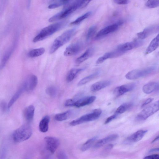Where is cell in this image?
Here are the masks:
<instances>
[{"instance_id":"obj_1","label":"cell","mask_w":159,"mask_h":159,"mask_svg":"<svg viewBox=\"0 0 159 159\" xmlns=\"http://www.w3.org/2000/svg\"><path fill=\"white\" fill-rule=\"evenodd\" d=\"M91 2V1H75L66 6L62 11L50 18L48 21L55 22L67 17L77 10L85 7Z\"/></svg>"},{"instance_id":"obj_2","label":"cell","mask_w":159,"mask_h":159,"mask_svg":"<svg viewBox=\"0 0 159 159\" xmlns=\"http://www.w3.org/2000/svg\"><path fill=\"white\" fill-rule=\"evenodd\" d=\"M66 23V21H62L50 25L43 29L33 39L36 43L45 39L62 28Z\"/></svg>"},{"instance_id":"obj_3","label":"cell","mask_w":159,"mask_h":159,"mask_svg":"<svg viewBox=\"0 0 159 159\" xmlns=\"http://www.w3.org/2000/svg\"><path fill=\"white\" fill-rule=\"evenodd\" d=\"M76 30L73 29L68 30L57 37L50 48V54H53L60 48L69 42L75 34Z\"/></svg>"},{"instance_id":"obj_4","label":"cell","mask_w":159,"mask_h":159,"mask_svg":"<svg viewBox=\"0 0 159 159\" xmlns=\"http://www.w3.org/2000/svg\"><path fill=\"white\" fill-rule=\"evenodd\" d=\"M32 134V130L28 124L23 125L14 131L13 134V138L16 142H20L27 140Z\"/></svg>"},{"instance_id":"obj_5","label":"cell","mask_w":159,"mask_h":159,"mask_svg":"<svg viewBox=\"0 0 159 159\" xmlns=\"http://www.w3.org/2000/svg\"><path fill=\"white\" fill-rule=\"evenodd\" d=\"M156 67L153 66L143 69L134 70L127 73L125 76L129 80H134L152 74L156 70Z\"/></svg>"},{"instance_id":"obj_6","label":"cell","mask_w":159,"mask_h":159,"mask_svg":"<svg viewBox=\"0 0 159 159\" xmlns=\"http://www.w3.org/2000/svg\"><path fill=\"white\" fill-rule=\"evenodd\" d=\"M102 112L101 109H96L92 113L83 115L80 118L72 121L70 123V125L72 126H75L85 122L96 120L100 117Z\"/></svg>"},{"instance_id":"obj_7","label":"cell","mask_w":159,"mask_h":159,"mask_svg":"<svg viewBox=\"0 0 159 159\" xmlns=\"http://www.w3.org/2000/svg\"><path fill=\"white\" fill-rule=\"evenodd\" d=\"M159 110V101H157L148 106L137 116L138 120L144 121L157 112Z\"/></svg>"},{"instance_id":"obj_8","label":"cell","mask_w":159,"mask_h":159,"mask_svg":"<svg viewBox=\"0 0 159 159\" xmlns=\"http://www.w3.org/2000/svg\"><path fill=\"white\" fill-rule=\"evenodd\" d=\"M122 21H120L115 23L109 25L102 29L96 34L95 39L98 40L117 31L123 24Z\"/></svg>"},{"instance_id":"obj_9","label":"cell","mask_w":159,"mask_h":159,"mask_svg":"<svg viewBox=\"0 0 159 159\" xmlns=\"http://www.w3.org/2000/svg\"><path fill=\"white\" fill-rule=\"evenodd\" d=\"M47 149L51 153H54L60 145V141L57 138L47 137L45 138Z\"/></svg>"},{"instance_id":"obj_10","label":"cell","mask_w":159,"mask_h":159,"mask_svg":"<svg viewBox=\"0 0 159 159\" xmlns=\"http://www.w3.org/2000/svg\"><path fill=\"white\" fill-rule=\"evenodd\" d=\"M143 44V42L142 41H136L120 45L116 49L124 54L126 52L140 47Z\"/></svg>"},{"instance_id":"obj_11","label":"cell","mask_w":159,"mask_h":159,"mask_svg":"<svg viewBox=\"0 0 159 159\" xmlns=\"http://www.w3.org/2000/svg\"><path fill=\"white\" fill-rule=\"evenodd\" d=\"M38 83L37 77L35 75H32L26 78L23 85L25 91H33L36 88Z\"/></svg>"},{"instance_id":"obj_12","label":"cell","mask_w":159,"mask_h":159,"mask_svg":"<svg viewBox=\"0 0 159 159\" xmlns=\"http://www.w3.org/2000/svg\"><path fill=\"white\" fill-rule=\"evenodd\" d=\"M147 132L146 130H140L127 138L124 141L126 144H130L138 142L141 140Z\"/></svg>"},{"instance_id":"obj_13","label":"cell","mask_w":159,"mask_h":159,"mask_svg":"<svg viewBox=\"0 0 159 159\" xmlns=\"http://www.w3.org/2000/svg\"><path fill=\"white\" fill-rule=\"evenodd\" d=\"M83 47L82 43L79 42L72 44L65 49L64 55L66 56H70L76 55L81 50Z\"/></svg>"},{"instance_id":"obj_14","label":"cell","mask_w":159,"mask_h":159,"mask_svg":"<svg viewBox=\"0 0 159 159\" xmlns=\"http://www.w3.org/2000/svg\"><path fill=\"white\" fill-rule=\"evenodd\" d=\"M135 87L136 84L134 83L124 85L116 87L114 91V93L115 96L118 97L133 90Z\"/></svg>"},{"instance_id":"obj_15","label":"cell","mask_w":159,"mask_h":159,"mask_svg":"<svg viewBox=\"0 0 159 159\" xmlns=\"http://www.w3.org/2000/svg\"><path fill=\"white\" fill-rule=\"evenodd\" d=\"M95 96L86 97L75 100L73 107L80 108L90 104L93 103L96 99Z\"/></svg>"},{"instance_id":"obj_16","label":"cell","mask_w":159,"mask_h":159,"mask_svg":"<svg viewBox=\"0 0 159 159\" xmlns=\"http://www.w3.org/2000/svg\"><path fill=\"white\" fill-rule=\"evenodd\" d=\"M158 25H152L145 29L143 31L138 33L137 36L141 40L145 39L150 35L158 30Z\"/></svg>"},{"instance_id":"obj_17","label":"cell","mask_w":159,"mask_h":159,"mask_svg":"<svg viewBox=\"0 0 159 159\" xmlns=\"http://www.w3.org/2000/svg\"><path fill=\"white\" fill-rule=\"evenodd\" d=\"M118 137V135L117 134L109 135L98 141L95 145L94 147L95 148H100L106 144L114 141L117 139Z\"/></svg>"},{"instance_id":"obj_18","label":"cell","mask_w":159,"mask_h":159,"mask_svg":"<svg viewBox=\"0 0 159 159\" xmlns=\"http://www.w3.org/2000/svg\"><path fill=\"white\" fill-rule=\"evenodd\" d=\"M16 45V44L15 43L5 52L0 64V69H3L7 64L14 50Z\"/></svg>"},{"instance_id":"obj_19","label":"cell","mask_w":159,"mask_h":159,"mask_svg":"<svg viewBox=\"0 0 159 159\" xmlns=\"http://www.w3.org/2000/svg\"><path fill=\"white\" fill-rule=\"evenodd\" d=\"M94 52V49L93 48H88L82 56L76 60V64L79 65L83 63L91 57L93 54Z\"/></svg>"},{"instance_id":"obj_20","label":"cell","mask_w":159,"mask_h":159,"mask_svg":"<svg viewBox=\"0 0 159 159\" xmlns=\"http://www.w3.org/2000/svg\"><path fill=\"white\" fill-rule=\"evenodd\" d=\"M35 111V108L32 105L29 106L24 110L23 115L25 120L29 122H31L33 119Z\"/></svg>"},{"instance_id":"obj_21","label":"cell","mask_w":159,"mask_h":159,"mask_svg":"<svg viewBox=\"0 0 159 159\" xmlns=\"http://www.w3.org/2000/svg\"><path fill=\"white\" fill-rule=\"evenodd\" d=\"M111 82L109 81H105L97 82L92 85L91 87V90L93 92L99 91L109 86Z\"/></svg>"},{"instance_id":"obj_22","label":"cell","mask_w":159,"mask_h":159,"mask_svg":"<svg viewBox=\"0 0 159 159\" xmlns=\"http://www.w3.org/2000/svg\"><path fill=\"white\" fill-rule=\"evenodd\" d=\"M159 45V36L158 34L150 43L145 51V54L148 55L155 51Z\"/></svg>"},{"instance_id":"obj_23","label":"cell","mask_w":159,"mask_h":159,"mask_svg":"<svg viewBox=\"0 0 159 159\" xmlns=\"http://www.w3.org/2000/svg\"><path fill=\"white\" fill-rule=\"evenodd\" d=\"M158 83L156 82H152L145 85L143 87V92L145 94H150L158 89Z\"/></svg>"},{"instance_id":"obj_24","label":"cell","mask_w":159,"mask_h":159,"mask_svg":"<svg viewBox=\"0 0 159 159\" xmlns=\"http://www.w3.org/2000/svg\"><path fill=\"white\" fill-rule=\"evenodd\" d=\"M50 119V117L48 115L45 116L42 119L39 125V129L40 131L43 133H45L48 131Z\"/></svg>"},{"instance_id":"obj_25","label":"cell","mask_w":159,"mask_h":159,"mask_svg":"<svg viewBox=\"0 0 159 159\" xmlns=\"http://www.w3.org/2000/svg\"><path fill=\"white\" fill-rule=\"evenodd\" d=\"M25 89L24 86L22 85L18 91L16 92L9 102L8 105L9 109L17 101L22 93L25 91Z\"/></svg>"},{"instance_id":"obj_26","label":"cell","mask_w":159,"mask_h":159,"mask_svg":"<svg viewBox=\"0 0 159 159\" xmlns=\"http://www.w3.org/2000/svg\"><path fill=\"white\" fill-rule=\"evenodd\" d=\"M82 68H72L71 69L67 74L66 80L68 82L72 81L77 75L83 70Z\"/></svg>"},{"instance_id":"obj_27","label":"cell","mask_w":159,"mask_h":159,"mask_svg":"<svg viewBox=\"0 0 159 159\" xmlns=\"http://www.w3.org/2000/svg\"><path fill=\"white\" fill-rule=\"evenodd\" d=\"M45 52V49L43 48L34 49L29 52L28 56L31 58L37 57L42 55Z\"/></svg>"},{"instance_id":"obj_28","label":"cell","mask_w":159,"mask_h":159,"mask_svg":"<svg viewBox=\"0 0 159 159\" xmlns=\"http://www.w3.org/2000/svg\"><path fill=\"white\" fill-rule=\"evenodd\" d=\"M99 74V73L97 72L83 78L78 83V86H82L88 83L98 76Z\"/></svg>"},{"instance_id":"obj_29","label":"cell","mask_w":159,"mask_h":159,"mask_svg":"<svg viewBox=\"0 0 159 159\" xmlns=\"http://www.w3.org/2000/svg\"><path fill=\"white\" fill-rule=\"evenodd\" d=\"M114 58V54L113 51L108 52L99 57L96 61V64L97 65L99 64L103 63L106 60Z\"/></svg>"},{"instance_id":"obj_30","label":"cell","mask_w":159,"mask_h":159,"mask_svg":"<svg viewBox=\"0 0 159 159\" xmlns=\"http://www.w3.org/2000/svg\"><path fill=\"white\" fill-rule=\"evenodd\" d=\"M131 103H126L122 104L117 109L116 111L117 114H121L125 112L131 107Z\"/></svg>"},{"instance_id":"obj_31","label":"cell","mask_w":159,"mask_h":159,"mask_svg":"<svg viewBox=\"0 0 159 159\" xmlns=\"http://www.w3.org/2000/svg\"><path fill=\"white\" fill-rule=\"evenodd\" d=\"M71 112L70 111L57 114L55 116V119L58 121H63L66 120L70 116Z\"/></svg>"},{"instance_id":"obj_32","label":"cell","mask_w":159,"mask_h":159,"mask_svg":"<svg viewBox=\"0 0 159 159\" xmlns=\"http://www.w3.org/2000/svg\"><path fill=\"white\" fill-rule=\"evenodd\" d=\"M97 139V137H94L88 140L82 146L81 149L82 151L84 152L89 149Z\"/></svg>"},{"instance_id":"obj_33","label":"cell","mask_w":159,"mask_h":159,"mask_svg":"<svg viewBox=\"0 0 159 159\" xmlns=\"http://www.w3.org/2000/svg\"><path fill=\"white\" fill-rule=\"evenodd\" d=\"M92 14L91 12H89L84 15L78 17L77 19L74 21L72 22L71 23V24L72 25H76L81 22L84 20L88 18Z\"/></svg>"},{"instance_id":"obj_34","label":"cell","mask_w":159,"mask_h":159,"mask_svg":"<svg viewBox=\"0 0 159 159\" xmlns=\"http://www.w3.org/2000/svg\"><path fill=\"white\" fill-rule=\"evenodd\" d=\"M97 30L96 26L94 25L91 26L88 30L87 35V41H90L94 36Z\"/></svg>"},{"instance_id":"obj_35","label":"cell","mask_w":159,"mask_h":159,"mask_svg":"<svg viewBox=\"0 0 159 159\" xmlns=\"http://www.w3.org/2000/svg\"><path fill=\"white\" fill-rule=\"evenodd\" d=\"M46 92L49 96L51 97H54L57 94V90L55 87L51 86L46 89Z\"/></svg>"},{"instance_id":"obj_36","label":"cell","mask_w":159,"mask_h":159,"mask_svg":"<svg viewBox=\"0 0 159 159\" xmlns=\"http://www.w3.org/2000/svg\"><path fill=\"white\" fill-rule=\"evenodd\" d=\"M145 6L150 9L155 8L159 6V1H149L145 3Z\"/></svg>"},{"instance_id":"obj_37","label":"cell","mask_w":159,"mask_h":159,"mask_svg":"<svg viewBox=\"0 0 159 159\" xmlns=\"http://www.w3.org/2000/svg\"><path fill=\"white\" fill-rule=\"evenodd\" d=\"M57 157L58 159H68L66 153L63 150H60L58 152Z\"/></svg>"},{"instance_id":"obj_38","label":"cell","mask_w":159,"mask_h":159,"mask_svg":"<svg viewBox=\"0 0 159 159\" xmlns=\"http://www.w3.org/2000/svg\"><path fill=\"white\" fill-rule=\"evenodd\" d=\"M0 108L3 112H5L8 108V106L6 103L5 101H2L0 103Z\"/></svg>"},{"instance_id":"obj_39","label":"cell","mask_w":159,"mask_h":159,"mask_svg":"<svg viewBox=\"0 0 159 159\" xmlns=\"http://www.w3.org/2000/svg\"><path fill=\"white\" fill-rule=\"evenodd\" d=\"M75 100L73 99H68L65 102V105L66 107H73Z\"/></svg>"},{"instance_id":"obj_40","label":"cell","mask_w":159,"mask_h":159,"mask_svg":"<svg viewBox=\"0 0 159 159\" xmlns=\"http://www.w3.org/2000/svg\"><path fill=\"white\" fill-rule=\"evenodd\" d=\"M114 2L119 5H125L130 3V1L127 0H116Z\"/></svg>"},{"instance_id":"obj_41","label":"cell","mask_w":159,"mask_h":159,"mask_svg":"<svg viewBox=\"0 0 159 159\" xmlns=\"http://www.w3.org/2000/svg\"><path fill=\"white\" fill-rule=\"evenodd\" d=\"M117 116V115L116 114H115L108 117L105 120L104 122V124H107L109 123L112 121L114 119L116 118Z\"/></svg>"},{"instance_id":"obj_42","label":"cell","mask_w":159,"mask_h":159,"mask_svg":"<svg viewBox=\"0 0 159 159\" xmlns=\"http://www.w3.org/2000/svg\"><path fill=\"white\" fill-rule=\"evenodd\" d=\"M143 159H159V155L154 154L149 155L145 157Z\"/></svg>"},{"instance_id":"obj_43","label":"cell","mask_w":159,"mask_h":159,"mask_svg":"<svg viewBox=\"0 0 159 159\" xmlns=\"http://www.w3.org/2000/svg\"><path fill=\"white\" fill-rule=\"evenodd\" d=\"M153 100V98H149L147 99L142 105V108H143L146 105L151 103Z\"/></svg>"},{"instance_id":"obj_44","label":"cell","mask_w":159,"mask_h":159,"mask_svg":"<svg viewBox=\"0 0 159 159\" xmlns=\"http://www.w3.org/2000/svg\"><path fill=\"white\" fill-rule=\"evenodd\" d=\"M159 148H155L151 149L149 152V153H153L154 152H157L159 151Z\"/></svg>"},{"instance_id":"obj_45","label":"cell","mask_w":159,"mask_h":159,"mask_svg":"<svg viewBox=\"0 0 159 159\" xmlns=\"http://www.w3.org/2000/svg\"><path fill=\"white\" fill-rule=\"evenodd\" d=\"M114 146L112 145H109L108 146H107V148H106V149H111L113 148V147Z\"/></svg>"},{"instance_id":"obj_46","label":"cell","mask_w":159,"mask_h":159,"mask_svg":"<svg viewBox=\"0 0 159 159\" xmlns=\"http://www.w3.org/2000/svg\"><path fill=\"white\" fill-rule=\"evenodd\" d=\"M159 139V136L157 137L152 142V143H153L155 142H156Z\"/></svg>"}]
</instances>
